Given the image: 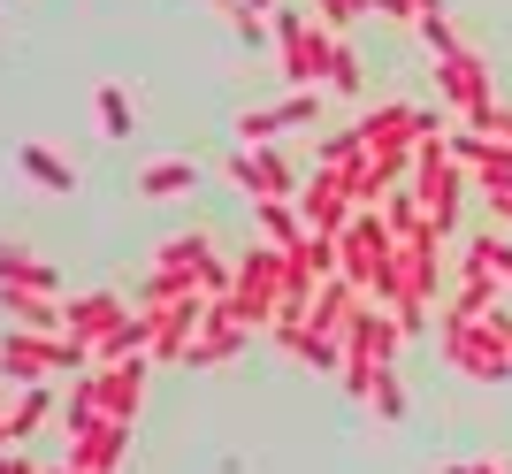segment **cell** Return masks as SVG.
Here are the masks:
<instances>
[{"label":"cell","instance_id":"cell-1","mask_svg":"<svg viewBox=\"0 0 512 474\" xmlns=\"http://www.w3.org/2000/svg\"><path fill=\"white\" fill-rule=\"evenodd\" d=\"M337 276L360 291V299H383L390 306V283H398V237H390L383 207H360L337 237Z\"/></svg>","mask_w":512,"mask_h":474},{"label":"cell","instance_id":"cell-2","mask_svg":"<svg viewBox=\"0 0 512 474\" xmlns=\"http://www.w3.org/2000/svg\"><path fill=\"white\" fill-rule=\"evenodd\" d=\"M467 161L451 153V130H428L421 146H413V199H421V215L436 222V237H451L459 207H467Z\"/></svg>","mask_w":512,"mask_h":474},{"label":"cell","instance_id":"cell-3","mask_svg":"<svg viewBox=\"0 0 512 474\" xmlns=\"http://www.w3.org/2000/svg\"><path fill=\"white\" fill-rule=\"evenodd\" d=\"M283 268H291V260H283L276 245H245V253H237L230 314L245 329H268V337H276V322H283Z\"/></svg>","mask_w":512,"mask_h":474},{"label":"cell","instance_id":"cell-4","mask_svg":"<svg viewBox=\"0 0 512 474\" xmlns=\"http://www.w3.org/2000/svg\"><path fill=\"white\" fill-rule=\"evenodd\" d=\"M77 367H92V360H85V345H69V337H31V329H8V337H0V375L16 390L77 375Z\"/></svg>","mask_w":512,"mask_h":474},{"label":"cell","instance_id":"cell-5","mask_svg":"<svg viewBox=\"0 0 512 474\" xmlns=\"http://www.w3.org/2000/svg\"><path fill=\"white\" fill-rule=\"evenodd\" d=\"M436 92H444V108L459 115L467 130H482L497 115V77L490 62L474 54V46H459V54H436Z\"/></svg>","mask_w":512,"mask_h":474},{"label":"cell","instance_id":"cell-6","mask_svg":"<svg viewBox=\"0 0 512 474\" xmlns=\"http://www.w3.org/2000/svg\"><path fill=\"white\" fill-rule=\"evenodd\" d=\"M444 299V245L428 237V245H398V283H390V306H398V322L406 337L428 322V306Z\"/></svg>","mask_w":512,"mask_h":474},{"label":"cell","instance_id":"cell-7","mask_svg":"<svg viewBox=\"0 0 512 474\" xmlns=\"http://www.w3.org/2000/svg\"><path fill=\"white\" fill-rule=\"evenodd\" d=\"M436 352H444L467 383H512V352H497L482 337V322H459V314H436Z\"/></svg>","mask_w":512,"mask_h":474},{"label":"cell","instance_id":"cell-8","mask_svg":"<svg viewBox=\"0 0 512 474\" xmlns=\"http://www.w3.org/2000/svg\"><path fill=\"white\" fill-rule=\"evenodd\" d=\"M161 268L146 276V291H138V306H161V299H199V268L214 260V245H207V230H192V237H169L161 245Z\"/></svg>","mask_w":512,"mask_h":474},{"label":"cell","instance_id":"cell-9","mask_svg":"<svg viewBox=\"0 0 512 474\" xmlns=\"http://www.w3.org/2000/svg\"><path fill=\"white\" fill-rule=\"evenodd\" d=\"M352 130H360L367 153H413L428 130H451V123H444V115H428V108H413V100H383V108H367Z\"/></svg>","mask_w":512,"mask_h":474},{"label":"cell","instance_id":"cell-10","mask_svg":"<svg viewBox=\"0 0 512 474\" xmlns=\"http://www.w3.org/2000/svg\"><path fill=\"white\" fill-rule=\"evenodd\" d=\"M146 375H153V360H146V352H130V360L92 367L85 383H92V406H100V421H138V406H146Z\"/></svg>","mask_w":512,"mask_h":474},{"label":"cell","instance_id":"cell-11","mask_svg":"<svg viewBox=\"0 0 512 474\" xmlns=\"http://www.w3.org/2000/svg\"><path fill=\"white\" fill-rule=\"evenodd\" d=\"M230 184L253 199V207L260 199H299V169H291L276 146H237L230 153Z\"/></svg>","mask_w":512,"mask_h":474},{"label":"cell","instance_id":"cell-12","mask_svg":"<svg viewBox=\"0 0 512 474\" xmlns=\"http://www.w3.org/2000/svg\"><path fill=\"white\" fill-rule=\"evenodd\" d=\"M299 215H306L314 237H344V222L360 215V207H352V176H344V169H314L299 184Z\"/></svg>","mask_w":512,"mask_h":474},{"label":"cell","instance_id":"cell-13","mask_svg":"<svg viewBox=\"0 0 512 474\" xmlns=\"http://www.w3.org/2000/svg\"><path fill=\"white\" fill-rule=\"evenodd\" d=\"M207 306H214V299H161V306H138V314H146V329H153L146 360H176V367H184V345L199 337Z\"/></svg>","mask_w":512,"mask_h":474},{"label":"cell","instance_id":"cell-14","mask_svg":"<svg viewBox=\"0 0 512 474\" xmlns=\"http://www.w3.org/2000/svg\"><path fill=\"white\" fill-rule=\"evenodd\" d=\"M245 337H253V329L230 314V299H214V306H207V322H199V337L184 345V367H192V375H207V367H230L237 352H245Z\"/></svg>","mask_w":512,"mask_h":474},{"label":"cell","instance_id":"cell-15","mask_svg":"<svg viewBox=\"0 0 512 474\" xmlns=\"http://www.w3.org/2000/svg\"><path fill=\"white\" fill-rule=\"evenodd\" d=\"M268 23H276V46H283V77H291V92H314V16L283 0Z\"/></svg>","mask_w":512,"mask_h":474},{"label":"cell","instance_id":"cell-16","mask_svg":"<svg viewBox=\"0 0 512 474\" xmlns=\"http://www.w3.org/2000/svg\"><path fill=\"white\" fill-rule=\"evenodd\" d=\"M123 314H130V306L115 299V291H85V299L62 306V337H69V345H85V360H92V352H100V337L123 322Z\"/></svg>","mask_w":512,"mask_h":474},{"label":"cell","instance_id":"cell-17","mask_svg":"<svg viewBox=\"0 0 512 474\" xmlns=\"http://www.w3.org/2000/svg\"><path fill=\"white\" fill-rule=\"evenodd\" d=\"M321 115V92H291V100H276V108H245L237 115V138L245 146H268L276 130H306Z\"/></svg>","mask_w":512,"mask_h":474},{"label":"cell","instance_id":"cell-18","mask_svg":"<svg viewBox=\"0 0 512 474\" xmlns=\"http://www.w3.org/2000/svg\"><path fill=\"white\" fill-rule=\"evenodd\" d=\"M69 444V459L77 467H92V474H115L130 459V421H92V429H77V436H62Z\"/></svg>","mask_w":512,"mask_h":474},{"label":"cell","instance_id":"cell-19","mask_svg":"<svg viewBox=\"0 0 512 474\" xmlns=\"http://www.w3.org/2000/svg\"><path fill=\"white\" fill-rule=\"evenodd\" d=\"M0 314H8V329L62 337V306H54V291H16V283H0Z\"/></svg>","mask_w":512,"mask_h":474},{"label":"cell","instance_id":"cell-20","mask_svg":"<svg viewBox=\"0 0 512 474\" xmlns=\"http://www.w3.org/2000/svg\"><path fill=\"white\" fill-rule=\"evenodd\" d=\"M459 283H505V291H512V237H497V230L467 237V253H459Z\"/></svg>","mask_w":512,"mask_h":474},{"label":"cell","instance_id":"cell-21","mask_svg":"<svg viewBox=\"0 0 512 474\" xmlns=\"http://www.w3.org/2000/svg\"><path fill=\"white\" fill-rule=\"evenodd\" d=\"M352 314H360V291H352L344 276H329L314 299H306V329H314V337H344V329H352Z\"/></svg>","mask_w":512,"mask_h":474},{"label":"cell","instance_id":"cell-22","mask_svg":"<svg viewBox=\"0 0 512 474\" xmlns=\"http://www.w3.org/2000/svg\"><path fill=\"white\" fill-rule=\"evenodd\" d=\"M0 283H16V291H62V268L23 253V245H0Z\"/></svg>","mask_w":512,"mask_h":474},{"label":"cell","instance_id":"cell-23","mask_svg":"<svg viewBox=\"0 0 512 474\" xmlns=\"http://www.w3.org/2000/svg\"><path fill=\"white\" fill-rule=\"evenodd\" d=\"M16 161H23V176H31V184H39V192H77V169H69V161H62V153H46L39 146V138H23V146H16Z\"/></svg>","mask_w":512,"mask_h":474},{"label":"cell","instance_id":"cell-24","mask_svg":"<svg viewBox=\"0 0 512 474\" xmlns=\"http://www.w3.org/2000/svg\"><path fill=\"white\" fill-rule=\"evenodd\" d=\"M46 413H54V383L16 390V406H8V444H31V436L46 429Z\"/></svg>","mask_w":512,"mask_h":474},{"label":"cell","instance_id":"cell-25","mask_svg":"<svg viewBox=\"0 0 512 474\" xmlns=\"http://www.w3.org/2000/svg\"><path fill=\"white\" fill-rule=\"evenodd\" d=\"M253 222L268 230V245H276V253H291V245L306 237V215H299V199H260V207H253Z\"/></svg>","mask_w":512,"mask_h":474},{"label":"cell","instance_id":"cell-26","mask_svg":"<svg viewBox=\"0 0 512 474\" xmlns=\"http://www.w3.org/2000/svg\"><path fill=\"white\" fill-rule=\"evenodd\" d=\"M199 169L192 161H153V169H138V199H176V192H192Z\"/></svg>","mask_w":512,"mask_h":474},{"label":"cell","instance_id":"cell-27","mask_svg":"<svg viewBox=\"0 0 512 474\" xmlns=\"http://www.w3.org/2000/svg\"><path fill=\"white\" fill-rule=\"evenodd\" d=\"M360 161H367L360 130H329V138H321V146H314V169H344V176H352V169H360Z\"/></svg>","mask_w":512,"mask_h":474},{"label":"cell","instance_id":"cell-28","mask_svg":"<svg viewBox=\"0 0 512 474\" xmlns=\"http://www.w3.org/2000/svg\"><path fill=\"white\" fill-rule=\"evenodd\" d=\"M130 123H138V108L123 100V85H100V130L107 138H130Z\"/></svg>","mask_w":512,"mask_h":474},{"label":"cell","instance_id":"cell-29","mask_svg":"<svg viewBox=\"0 0 512 474\" xmlns=\"http://www.w3.org/2000/svg\"><path fill=\"white\" fill-rule=\"evenodd\" d=\"M367 406L383 413V421H406V375H398V367H383V375H375V398H367Z\"/></svg>","mask_w":512,"mask_h":474},{"label":"cell","instance_id":"cell-30","mask_svg":"<svg viewBox=\"0 0 512 474\" xmlns=\"http://www.w3.org/2000/svg\"><path fill=\"white\" fill-rule=\"evenodd\" d=\"M413 31H421V46H428V54H459V46H467L459 31H451V16H444V8H428V16L413 23Z\"/></svg>","mask_w":512,"mask_h":474},{"label":"cell","instance_id":"cell-31","mask_svg":"<svg viewBox=\"0 0 512 474\" xmlns=\"http://www.w3.org/2000/svg\"><path fill=\"white\" fill-rule=\"evenodd\" d=\"M360 16H375V0H314V23H329V31H352Z\"/></svg>","mask_w":512,"mask_h":474},{"label":"cell","instance_id":"cell-32","mask_svg":"<svg viewBox=\"0 0 512 474\" xmlns=\"http://www.w3.org/2000/svg\"><path fill=\"white\" fill-rule=\"evenodd\" d=\"M321 85H329V92H360L367 85V77H360V54H352L344 39H337V54H329V77H321Z\"/></svg>","mask_w":512,"mask_h":474},{"label":"cell","instance_id":"cell-33","mask_svg":"<svg viewBox=\"0 0 512 474\" xmlns=\"http://www.w3.org/2000/svg\"><path fill=\"white\" fill-rule=\"evenodd\" d=\"M436 474H505L497 459H451V467H436Z\"/></svg>","mask_w":512,"mask_h":474},{"label":"cell","instance_id":"cell-34","mask_svg":"<svg viewBox=\"0 0 512 474\" xmlns=\"http://www.w3.org/2000/svg\"><path fill=\"white\" fill-rule=\"evenodd\" d=\"M0 474H39V467H31L23 452H0Z\"/></svg>","mask_w":512,"mask_h":474},{"label":"cell","instance_id":"cell-35","mask_svg":"<svg viewBox=\"0 0 512 474\" xmlns=\"http://www.w3.org/2000/svg\"><path fill=\"white\" fill-rule=\"evenodd\" d=\"M214 8H222V16L237 23V16H245V8H253V0H214Z\"/></svg>","mask_w":512,"mask_h":474},{"label":"cell","instance_id":"cell-36","mask_svg":"<svg viewBox=\"0 0 512 474\" xmlns=\"http://www.w3.org/2000/svg\"><path fill=\"white\" fill-rule=\"evenodd\" d=\"M46 474H92V467H77V459H62V467H46Z\"/></svg>","mask_w":512,"mask_h":474},{"label":"cell","instance_id":"cell-37","mask_svg":"<svg viewBox=\"0 0 512 474\" xmlns=\"http://www.w3.org/2000/svg\"><path fill=\"white\" fill-rule=\"evenodd\" d=\"M253 8H260V16H276V8H283V0H253Z\"/></svg>","mask_w":512,"mask_h":474},{"label":"cell","instance_id":"cell-38","mask_svg":"<svg viewBox=\"0 0 512 474\" xmlns=\"http://www.w3.org/2000/svg\"><path fill=\"white\" fill-rule=\"evenodd\" d=\"M0 444H8V398H0Z\"/></svg>","mask_w":512,"mask_h":474}]
</instances>
